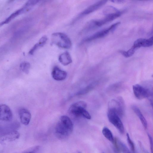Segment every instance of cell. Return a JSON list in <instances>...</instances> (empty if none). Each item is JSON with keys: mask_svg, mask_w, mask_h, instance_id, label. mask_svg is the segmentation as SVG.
Listing matches in <instances>:
<instances>
[{"mask_svg": "<svg viewBox=\"0 0 153 153\" xmlns=\"http://www.w3.org/2000/svg\"><path fill=\"white\" fill-rule=\"evenodd\" d=\"M73 129V124L70 118L67 116H62L56 127V134L60 139H66L72 133Z\"/></svg>", "mask_w": 153, "mask_h": 153, "instance_id": "cell-1", "label": "cell"}, {"mask_svg": "<svg viewBox=\"0 0 153 153\" xmlns=\"http://www.w3.org/2000/svg\"><path fill=\"white\" fill-rule=\"evenodd\" d=\"M52 43L63 48L69 49L72 45L70 38L65 34L56 32L52 35Z\"/></svg>", "mask_w": 153, "mask_h": 153, "instance_id": "cell-2", "label": "cell"}, {"mask_svg": "<svg viewBox=\"0 0 153 153\" xmlns=\"http://www.w3.org/2000/svg\"><path fill=\"white\" fill-rule=\"evenodd\" d=\"M124 103L121 97L117 100L112 99L108 104V110L115 112L119 116L122 117L124 114Z\"/></svg>", "mask_w": 153, "mask_h": 153, "instance_id": "cell-3", "label": "cell"}, {"mask_svg": "<svg viewBox=\"0 0 153 153\" xmlns=\"http://www.w3.org/2000/svg\"><path fill=\"white\" fill-rule=\"evenodd\" d=\"M87 104L85 102L79 101L73 104L70 107L69 112L76 117L82 116L84 112L86 110Z\"/></svg>", "mask_w": 153, "mask_h": 153, "instance_id": "cell-4", "label": "cell"}, {"mask_svg": "<svg viewBox=\"0 0 153 153\" xmlns=\"http://www.w3.org/2000/svg\"><path fill=\"white\" fill-rule=\"evenodd\" d=\"M108 116L110 122L113 124L122 134H124V129L120 117L114 111L108 110Z\"/></svg>", "mask_w": 153, "mask_h": 153, "instance_id": "cell-5", "label": "cell"}, {"mask_svg": "<svg viewBox=\"0 0 153 153\" xmlns=\"http://www.w3.org/2000/svg\"><path fill=\"white\" fill-rule=\"evenodd\" d=\"M119 22L111 25L109 28L99 31L94 34L86 38L84 41L89 42L95 39L103 38L107 35L110 32L113 31L120 24Z\"/></svg>", "mask_w": 153, "mask_h": 153, "instance_id": "cell-6", "label": "cell"}, {"mask_svg": "<svg viewBox=\"0 0 153 153\" xmlns=\"http://www.w3.org/2000/svg\"><path fill=\"white\" fill-rule=\"evenodd\" d=\"M133 90L135 97L139 100H142L151 96V93L148 89L139 84L133 86Z\"/></svg>", "mask_w": 153, "mask_h": 153, "instance_id": "cell-7", "label": "cell"}, {"mask_svg": "<svg viewBox=\"0 0 153 153\" xmlns=\"http://www.w3.org/2000/svg\"><path fill=\"white\" fill-rule=\"evenodd\" d=\"M122 14V12L119 11L114 13L108 14H106V16L103 19L95 21L94 22V23L96 26L101 27L120 17Z\"/></svg>", "mask_w": 153, "mask_h": 153, "instance_id": "cell-8", "label": "cell"}, {"mask_svg": "<svg viewBox=\"0 0 153 153\" xmlns=\"http://www.w3.org/2000/svg\"><path fill=\"white\" fill-rule=\"evenodd\" d=\"M12 118V113L9 107L6 105H0V120L9 122Z\"/></svg>", "mask_w": 153, "mask_h": 153, "instance_id": "cell-9", "label": "cell"}, {"mask_svg": "<svg viewBox=\"0 0 153 153\" xmlns=\"http://www.w3.org/2000/svg\"><path fill=\"white\" fill-rule=\"evenodd\" d=\"M32 7L25 5L22 8L14 12L6 20L0 23V27L4 24L9 23L12 19L19 15L28 12L31 9Z\"/></svg>", "mask_w": 153, "mask_h": 153, "instance_id": "cell-10", "label": "cell"}, {"mask_svg": "<svg viewBox=\"0 0 153 153\" xmlns=\"http://www.w3.org/2000/svg\"><path fill=\"white\" fill-rule=\"evenodd\" d=\"M19 133L17 131H12L4 134L0 137V142L12 141L19 139Z\"/></svg>", "mask_w": 153, "mask_h": 153, "instance_id": "cell-11", "label": "cell"}, {"mask_svg": "<svg viewBox=\"0 0 153 153\" xmlns=\"http://www.w3.org/2000/svg\"><path fill=\"white\" fill-rule=\"evenodd\" d=\"M19 114L21 123L25 125H28L31 119V114L27 109L22 108L19 111Z\"/></svg>", "mask_w": 153, "mask_h": 153, "instance_id": "cell-12", "label": "cell"}, {"mask_svg": "<svg viewBox=\"0 0 153 153\" xmlns=\"http://www.w3.org/2000/svg\"><path fill=\"white\" fill-rule=\"evenodd\" d=\"M52 75L53 79L57 81H62L66 78L67 73L57 66H55L53 69Z\"/></svg>", "mask_w": 153, "mask_h": 153, "instance_id": "cell-13", "label": "cell"}, {"mask_svg": "<svg viewBox=\"0 0 153 153\" xmlns=\"http://www.w3.org/2000/svg\"><path fill=\"white\" fill-rule=\"evenodd\" d=\"M153 45L152 36L148 39L140 38L134 43L133 47L136 49L141 47H148Z\"/></svg>", "mask_w": 153, "mask_h": 153, "instance_id": "cell-14", "label": "cell"}, {"mask_svg": "<svg viewBox=\"0 0 153 153\" xmlns=\"http://www.w3.org/2000/svg\"><path fill=\"white\" fill-rule=\"evenodd\" d=\"M107 2L108 1H101L97 2L85 9L82 13L81 15H87L94 12L104 6Z\"/></svg>", "mask_w": 153, "mask_h": 153, "instance_id": "cell-15", "label": "cell"}, {"mask_svg": "<svg viewBox=\"0 0 153 153\" xmlns=\"http://www.w3.org/2000/svg\"><path fill=\"white\" fill-rule=\"evenodd\" d=\"M59 61L61 64L65 66L68 65L72 62V58L70 54L66 52L60 56Z\"/></svg>", "mask_w": 153, "mask_h": 153, "instance_id": "cell-16", "label": "cell"}, {"mask_svg": "<svg viewBox=\"0 0 153 153\" xmlns=\"http://www.w3.org/2000/svg\"><path fill=\"white\" fill-rule=\"evenodd\" d=\"M132 109L134 112L139 118L144 128L146 129L147 125V121L139 108L136 105H134L132 106Z\"/></svg>", "mask_w": 153, "mask_h": 153, "instance_id": "cell-17", "label": "cell"}, {"mask_svg": "<svg viewBox=\"0 0 153 153\" xmlns=\"http://www.w3.org/2000/svg\"><path fill=\"white\" fill-rule=\"evenodd\" d=\"M48 40L47 37L44 36L39 40V42L35 44L30 50L29 52L30 55H33L36 51L39 48L43 46L46 43Z\"/></svg>", "mask_w": 153, "mask_h": 153, "instance_id": "cell-18", "label": "cell"}, {"mask_svg": "<svg viewBox=\"0 0 153 153\" xmlns=\"http://www.w3.org/2000/svg\"><path fill=\"white\" fill-rule=\"evenodd\" d=\"M102 133L104 136L110 141L112 142H114V139L113 134L107 127H104L102 131Z\"/></svg>", "mask_w": 153, "mask_h": 153, "instance_id": "cell-19", "label": "cell"}, {"mask_svg": "<svg viewBox=\"0 0 153 153\" xmlns=\"http://www.w3.org/2000/svg\"><path fill=\"white\" fill-rule=\"evenodd\" d=\"M96 84V82H94L85 88L77 93V94H76V95H82L87 94L93 89L95 87Z\"/></svg>", "mask_w": 153, "mask_h": 153, "instance_id": "cell-20", "label": "cell"}, {"mask_svg": "<svg viewBox=\"0 0 153 153\" xmlns=\"http://www.w3.org/2000/svg\"><path fill=\"white\" fill-rule=\"evenodd\" d=\"M136 50L132 46L131 49L127 52L125 51L120 50L119 51V52L124 57L126 58H128L133 55L135 52Z\"/></svg>", "mask_w": 153, "mask_h": 153, "instance_id": "cell-21", "label": "cell"}, {"mask_svg": "<svg viewBox=\"0 0 153 153\" xmlns=\"http://www.w3.org/2000/svg\"><path fill=\"white\" fill-rule=\"evenodd\" d=\"M20 67L21 70L23 72L27 74L29 72L30 65L29 62H24L21 64Z\"/></svg>", "mask_w": 153, "mask_h": 153, "instance_id": "cell-22", "label": "cell"}, {"mask_svg": "<svg viewBox=\"0 0 153 153\" xmlns=\"http://www.w3.org/2000/svg\"><path fill=\"white\" fill-rule=\"evenodd\" d=\"M118 147L123 153H131L128 147L122 142L118 141Z\"/></svg>", "mask_w": 153, "mask_h": 153, "instance_id": "cell-23", "label": "cell"}, {"mask_svg": "<svg viewBox=\"0 0 153 153\" xmlns=\"http://www.w3.org/2000/svg\"><path fill=\"white\" fill-rule=\"evenodd\" d=\"M126 136L127 138V142H128L129 145L130 147L133 152H134L135 151V147L134 144L133 142L131 140L129 134H126Z\"/></svg>", "mask_w": 153, "mask_h": 153, "instance_id": "cell-24", "label": "cell"}, {"mask_svg": "<svg viewBox=\"0 0 153 153\" xmlns=\"http://www.w3.org/2000/svg\"><path fill=\"white\" fill-rule=\"evenodd\" d=\"M40 147L36 146L25 151L21 153H39Z\"/></svg>", "mask_w": 153, "mask_h": 153, "instance_id": "cell-25", "label": "cell"}, {"mask_svg": "<svg viewBox=\"0 0 153 153\" xmlns=\"http://www.w3.org/2000/svg\"><path fill=\"white\" fill-rule=\"evenodd\" d=\"M148 136L149 138V142L150 143V147H151V149L152 152V146H153V144H152V138L150 136V135L149 134H148Z\"/></svg>", "mask_w": 153, "mask_h": 153, "instance_id": "cell-26", "label": "cell"}, {"mask_svg": "<svg viewBox=\"0 0 153 153\" xmlns=\"http://www.w3.org/2000/svg\"><path fill=\"white\" fill-rule=\"evenodd\" d=\"M112 2L113 3H123L124 1H112Z\"/></svg>", "mask_w": 153, "mask_h": 153, "instance_id": "cell-27", "label": "cell"}, {"mask_svg": "<svg viewBox=\"0 0 153 153\" xmlns=\"http://www.w3.org/2000/svg\"><path fill=\"white\" fill-rule=\"evenodd\" d=\"M78 153H81V152H78Z\"/></svg>", "mask_w": 153, "mask_h": 153, "instance_id": "cell-28", "label": "cell"}, {"mask_svg": "<svg viewBox=\"0 0 153 153\" xmlns=\"http://www.w3.org/2000/svg\"></svg>", "mask_w": 153, "mask_h": 153, "instance_id": "cell-29", "label": "cell"}]
</instances>
